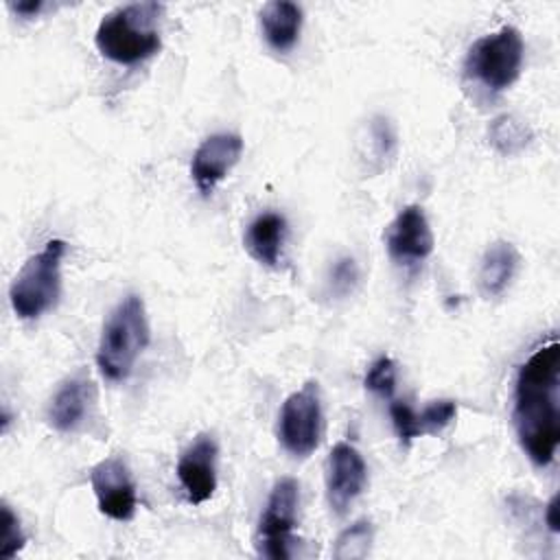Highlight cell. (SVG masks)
<instances>
[{
    "label": "cell",
    "instance_id": "obj_1",
    "mask_svg": "<svg viewBox=\"0 0 560 560\" xmlns=\"http://www.w3.org/2000/svg\"><path fill=\"white\" fill-rule=\"evenodd\" d=\"M560 343L538 348L516 374L514 427L518 442L536 466L551 464L560 442Z\"/></svg>",
    "mask_w": 560,
    "mask_h": 560
},
{
    "label": "cell",
    "instance_id": "obj_2",
    "mask_svg": "<svg viewBox=\"0 0 560 560\" xmlns=\"http://www.w3.org/2000/svg\"><path fill=\"white\" fill-rule=\"evenodd\" d=\"M162 18L164 4L160 2H133L114 9L96 28L94 42L98 52L120 66L147 61L162 48Z\"/></svg>",
    "mask_w": 560,
    "mask_h": 560
},
{
    "label": "cell",
    "instance_id": "obj_3",
    "mask_svg": "<svg viewBox=\"0 0 560 560\" xmlns=\"http://www.w3.org/2000/svg\"><path fill=\"white\" fill-rule=\"evenodd\" d=\"M149 343V322L144 302L140 295L129 293L122 298L116 308L109 313L98 350H96V363L101 374L107 381H125L131 374V368L140 352Z\"/></svg>",
    "mask_w": 560,
    "mask_h": 560
},
{
    "label": "cell",
    "instance_id": "obj_4",
    "mask_svg": "<svg viewBox=\"0 0 560 560\" xmlns=\"http://www.w3.org/2000/svg\"><path fill=\"white\" fill-rule=\"evenodd\" d=\"M66 252V241L52 238L22 265L9 287L11 308L20 319H35L57 304L61 293V260Z\"/></svg>",
    "mask_w": 560,
    "mask_h": 560
},
{
    "label": "cell",
    "instance_id": "obj_5",
    "mask_svg": "<svg viewBox=\"0 0 560 560\" xmlns=\"http://www.w3.org/2000/svg\"><path fill=\"white\" fill-rule=\"evenodd\" d=\"M525 44L521 31L503 26L497 33L479 37L466 55L464 72L468 79L492 92L508 90L521 74Z\"/></svg>",
    "mask_w": 560,
    "mask_h": 560
},
{
    "label": "cell",
    "instance_id": "obj_6",
    "mask_svg": "<svg viewBox=\"0 0 560 560\" xmlns=\"http://www.w3.org/2000/svg\"><path fill=\"white\" fill-rule=\"evenodd\" d=\"M322 435V396L317 381H306L295 389L280 409L278 440L295 457L311 455Z\"/></svg>",
    "mask_w": 560,
    "mask_h": 560
},
{
    "label": "cell",
    "instance_id": "obj_7",
    "mask_svg": "<svg viewBox=\"0 0 560 560\" xmlns=\"http://www.w3.org/2000/svg\"><path fill=\"white\" fill-rule=\"evenodd\" d=\"M300 486L293 477H282L269 492L267 505L258 521L256 549L271 560H284L291 556L293 529L298 525Z\"/></svg>",
    "mask_w": 560,
    "mask_h": 560
},
{
    "label": "cell",
    "instance_id": "obj_8",
    "mask_svg": "<svg viewBox=\"0 0 560 560\" xmlns=\"http://www.w3.org/2000/svg\"><path fill=\"white\" fill-rule=\"evenodd\" d=\"M90 483L101 514L114 521H131L136 514V481L122 455H109L90 470Z\"/></svg>",
    "mask_w": 560,
    "mask_h": 560
},
{
    "label": "cell",
    "instance_id": "obj_9",
    "mask_svg": "<svg viewBox=\"0 0 560 560\" xmlns=\"http://www.w3.org/2000/svg\"><path fill=\"white\" fill-rule=\"evenodd\" d=\"M368 481V468L361 453L348 444L337 442L326 459V497L328 505L343 514L350 503L363 492Z\"/></svg>",
    "mask_w": 560,
    "mask_h": 560
},
{
    "label": "cell",
    "instance_id": "obj_10",
    "mask_svg": "<svg viewBox=\"0 0 560 560\" xmlns=\"http://www.w3.org/2000/svg\"><path fill=\"white\" fill-rule=\"evenodd\" d=\"M433 232L424 210L416 203L405 206L385 232L387 254L400 265H416L431 256Z\"/></svg>",
    "mask_w": 560,
    "mask_h": 560
},
{
    "label": "cell",
    "instance_id": "obj_11",
    "mask_svg": "<svg viewBox=\"0 0 560 560\" xmlns=\"http://www.w3.org/2000/svg\"><path fill=\"white\" fill-rule=\"evenodd\" d=\"M219 446L212 433L197 435L177 459V479L190 503L208 501L217 490Z\"/></svg>",
    "mask_w": 560,
    "mask_h": 560
},
{
    "label": "cell",
    "instance_id": "obj_12",
    "mask_svg": "<svg viewBox=\"0 0 560 560\" xmlns=\"http://www.w3.org/2000/svg\"><path fill=\"white\" fill-rule=\"evenodd\" d=\"M243 153V138L232 131L208 136L195 151L190 162V175L197 190L208 197L214 186L228 177Z\"/></svg>",
    "mask_w": 560,
    "mask_h": 560
},
{
    "label": "cell",
    "instance_id": "obj_13",
    "mask_svg": "<svg viewBox=\"0 0 560 560\" xmlns=\"http://www.w3.org/2000/svg\"><path fill=\"white\" fill-rule=\"evenodd\" d=\"M94 400L96 389L92 378L85 372H77L57 387L48 405V422L61 433L77 431L90 416Z\"/></svg>",
    "mask_w": 560,
    "mask_h": 560
},
{
    "label": "cell",
    "instance_id": "obj_14",
    "mask_svg": "<svg viewBox=\"0 0 560 560\" xmlns=\"http://www.w3.org/2000/svg\"><path fill=\"white\" fill-rule=\"evenodd\" d=\"M287 236V219L280 212H260L245 230V249L260 265L276 267Z\"/></svg>",
    "mask_w": 560,
    "mask_h": 560
},
{
    "label": "cell",
    "instance_id": "obj_15",
    "mask_svg": "<svg viewBox=\"0 0 560 560\" xmlns=\"http://www.w3.org/2000/svg\"><path fill=\"white\" fill-rule=\"evenodd\" d=\"M260 28L265 42L278 50H291L302 31V9L289 0H273L260 9Z\"/></svg>",
    "mask_w": 560,
    "mask_h": 560
},
{
    "label": "cell",
    "instance_id": "obj_16",
    "mask_svg": "<svg viewBox=\"0 0 560 560\" xmlns=\"http://www.w3.org/2000/svg\"><path fill=\"white\" fill-rule=\"evenodd\" d=\"M518 262H521V256L512 243H508V241L492 243L481 256V265H479V273H477L479 291L486 298L501 295L508 289V284L512 282V278L518 269Z\"/></svg>",
    "mask_w": 560,
    "mask_h": 560
},
{
    "label": "cell",
    "instance_id": "obj_17",
    "mask_svg": "<svg viewBox=\"0 0 560 560\" xmlns=\"http://www.w3.org/2000/svg\"><path fill=\"white\" fill-rule=\"evenodd\" d=\"M372 540H374V527L368 518H361L357 523H352L350 527H346L332 547V558L337 560H359L365 558L372 549Z\"/></svg>",
    "mask_w": 560,
    "mask_h": 560
},
{
    "label": "cell",
    "instance_id": "obj_18",
    "mask_svg": "<svg viewBox=\"0 0 560 560\" xmlns=\"http://www.w3.org/2000/svg\"><path fill=\"white\" fill-rule=\"evenodd\" d=\"M488 133H490V142L505 155L525 149L527 142L532 140V131L514 116L494 118Z\"/></svg>",
    "mask_w": 560,
    "mask_h": 560
},
{
    "label": "cell",
    "instance_id": "obj_19",
    "mask_svg": "<svg viewBox=\"0 0 560 560\" xmlns=\"http://www.w3.org/2000/svg\"><path fill=\"white\" fill-rule=\"evenodd\" d=\"M0 523H2V532H0V558L9 560L13 556H18V551L24 547L26 542V536L20 527V518L18 514L7 505L2 503L0 508Z\"/></svg>",
    "mask_w": 560,
    "mask_h": 560
},
{
    "label": "cell",
    "instance_id": "obj_20",
    "mask_svg": "<svg viewBox=\"0 0 560 560\" xmlns=\"http://www.w3.org/2000/svg\"><path fill=\"white\" fill-rule=\"evenodd\" d=\"M365 387L383 398H392L396 387V363L389 357H378L365 372Z\"/></svg>",
    "mask_w": 560,
    "mask_h": 560
},
{
    "label": "cell",
    "instance_id": "obj_21",
    "mask_svg": "<svg viewBox=\"0 0 560 560\" xmlns=\"http://www.w3.org/2000/svg\"><path fill=\"white\" fill-rule=\"evenodd\" d=\"M457 413V405L453 400H433L431 405H427L420 413H418V427H420V435L427 433H440L442 429H446L451 424V420Z\"/></svg>",
    "mask_w": 560,
    "mask_h": 560
},
{
    "label": "cell",
    "instance_id": "obj_22",
    "mask_svg": "<svg viewBox=\"0 0 560 560\" xmlns=\"http://www.w3.org/2000/svg\"><path fill=\"white\" fill-rule=\"evenodd\" d=\"M357 284H359V267L354 258L352 256L339 258L330 269V278H328L330 293L337 298H346L348 293L354 291Z\"/></svg>",
    "mask_w": 560,
    "mask_h": 560
},
{
    "label": "cell",
    "instance_id": "obj_23",
    "mask_svg": "<svg viewBox=\"0 0 560 560\" xmlns=\"http://www.w3.org/2000/svg\"><path fill=\"white\" fill-rule=\"evenodd\" d=\"M389 416H392V424H394L402 444H409L411 440L420 438L418 411H413L411 405H407L405 400H394L389 405Z\"/></svg>",
    "mask_w": 560,
    "mask_h": 560
},
{
    "label": "cell",
    "instance_id": "obj_24",
    "mask_svg": "<svg viewBox=\"0 0 560 560\" xmlns=\"http://www.w3.org/2000/svg\"><path fill=\"white\" fill-rule=\"evenodd\" d=\"M9 7L22 18H35L44 9V2L42 0H26V2H11Z\"/></svg>",
    "mask_w": 560,
    "mask_h": 560
},
{
    "label": "cell",
    "instance_id": "obj_25",
    "mask_svg": "<svg viewBox=\"0 0 560 560\" xmlns=\"http://www.w3.org/2000/svg\"><path fill=\"white\" fill-rule=\"evenodd\" d=\"M545 521H547V525H549V529H551L553 534H558V532H560V518H558V494H553V497L549 499V503H547V512H545Z\"/></svg>",
    "mask_w": 560,
    "mask_h": 560
}]
</instances>
